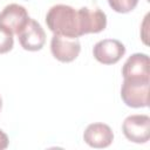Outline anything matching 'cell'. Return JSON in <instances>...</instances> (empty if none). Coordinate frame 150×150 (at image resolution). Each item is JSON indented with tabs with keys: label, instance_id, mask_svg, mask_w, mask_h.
<instances>
[{
	"label": "cell",
	"instance_id": "52a82bcc",
	"mask_svg": "<svg viewBox=\"0 0 150 150\" xmlns=\"http://www.w3.org/2000/svg\"><path fill=\"white\" fill-rule=\"evenodd\" d=\"M19 42L25 50L36 52L42 49L46 42V33L41 25L34 19H29L27 25L18 34Z\"/></svg>",
	"mask_w": 150,
	"mask_h": 150
},
{
	"label": "cell",
	"instance_id": "7a4b0ae2",
	"mask_svg": "<svg viewBox=\"0 0 150 150\" xmlns=\"http://www.w3.org/2000/svg\"><path fill=\"white\" fill-rule=\"evenodd\" d=\"M121 98L130 108H145L149 105V81L123 80Z\"/></svg>",
	"mask_w": 150,
	"mask_h": 150
},
{
	"label": "cell",
	"instance_id": "9c48e42d",
	"mask_svg": "<svg viewBox=\"0 0 150 150\" xmlns=\"http://www.w3.org/2000/svg\"><path fill=\"white\" fill-rule=\"evenodd\" d=\"M29 19L27 9L18 4H9L0 12V25L15 35H18L27 25Z\"/></svg>",
	"mask_w": 150,
	"mask_h": 150
},
{
	"label": "cell",
	"instance_id": "8992f818",
	"mask_svg": "<svg viewBox=\"0 0 150 150\" xmlns=\"http://www.w3.org/2000/svg\"><path fill=\"white\" fill-rule=\"evenodd\" d=\"M79 13V27L81 36L90 33H100L107 27V15L98 8L81 7Z\"/></svg>",
	"mask_w": 150,
	"mask_h": 150
},
{
	"label": "cell",
	"instance_id": "277c9868",
	"mask_svg": "<svg viewBox=\"0 0 150 150\" xmlns=\"http://www.w3.org/2000/svg\"><path fill=\"white\" fill-rule=\"evenodd\" d=\"M150 60L144 53H135L128 57L122 67L123 80L128 81H143L148 82L150 80L149 71Z\"/></svg>",
	"mask_w": 150,
	"mask_h": 150
},
{
	"label": "cell",
	"instance_id": "5b68a950",
	"mask_svg": "<svg viewBox=\"0 0 150 150\" xmlns=\"http://www.w3.org/2000/svg\"><path fill=\"white\" fill-rule=\"evenodd\" d=\"M125 54L124 45L116 39H104L95 43L93 48L94 57L102 64H115Z\"/></svg>",
	"mask_w": 150,
	"mask_h": 150
},
{
	"label": "cell",
	"instance_id": "4fadbf2b",
	"mask_svg": "<svg viewBox=\"0 0 150 150\" xmlns=\"http://www.w3.org/2000/svg\"><path fill=\"white\" fill-rule=\"evenodd\" d=\"M9 144L8 136L0 129V150H5Z\"/></svg>",
	"mask_w": 150,
	"mask_h": 150
},
{
	"label": "cell",
	"instance_id": "6da1fadb",
	"mask_svg": "<svg viewBox=\"0 0 150 150\" xmlns=\"http://www.w3.org/2000/svg\"><path fill=\"white\" fill-rule=\"evenodd\" d=\"M46 23L54 35H60L70 39L81 36L79 27V13L71 6L55 5L49 8L46 14Z\"/></svg>",
	"mask_w": 150,
	"mask_h": 150
},
{
	"label": "cell",
	"instance_id": "7c38bea8",
	"mask_svg": "<svg viewBox=\"0 0 150 150\" xmlns=\"http://www.w3.org/2000/svg\"><path fill=\"white\" fill-rule=\"evenodd\" d=\"M109 6L117 13H129L136 8L138 0H108Z\"/></svg>",
	"mask_w": 150,
	"mask_h": 150
},
{
	"label": "cell",
	"instance_id": "5bb4252c",
	"mask_svg": "<svg viewBox=\"0 0 150 150\" xmlns=\"http://www.w3.org/2000/svg\"><path fill=\"white\" fill-rule=\"evenodd\" d=\"M1 107H2V100H1V96H0V110H1Z\"/></svg>",
	"mask_w": 150,
	"mask_h": 150
},
{
	"label": "cell",
	"instance_id": "ba28073f",
	"mask_svg": "<svg viewBox=\"0 0 150 150\" xmlns=\"http://www.w3.org/2000/svg\"><path fill=\"white\" fill-rule=\"evenodd\" d=\"M50 52L56 60L68 63L79 56L81 52V43L79 39L54 35L50 41Z\"/></svg>",
	"mask_w": 150,
	"mask_h": 150
},
{
	"label": "cell",
	"instance_id": "30bf717a",
	"mask_svg": "<svg viewBox=\"0 0 150 150\" xmlns=\"http://www.w3.org/2000/svg\"><path fill=\"white\" fill-rule=\"evenodd\" d=\"M84 142L95 149L108 148L114 141V132L108 124L104 123H91L83 132Z\"/></svg>",
	"mask_w": 150,
	"mask_h": 150
},
{
	"label": "cell",
	"instance_id": "8fae6325",
	"mask_svg": "<svg viewBox=\"0 0 150 150\" xmlns=\"http://www.w3.org/2000/svg\"><path fill=\"white\" fill-rule=\"evenodd\" d=\"M14 46L13 33L0 25V54L8 53Z\"/></svg>",
	"mask_w": 150,
	"mask_h": 150
},
{
	"label": "cell",
	"instance_id": "3957f363",
	"mask_svg": "<svg viewBox=\"0 0 150 150\" xmlns=\"http://www.w3.org/2000/svg\"><path fill=\"white\" fill-rule=\"evenodd\" d=\"M122 131L130 142L146 143L150 138V117L144 114L130 115L123 121Z\"/></svg>",
	"mask_w": 150,
	"mask_h": 150
}]
</instances>
